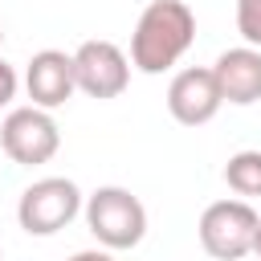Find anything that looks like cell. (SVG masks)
I'll list each match as a JSON object with an SVG mask.
<instances>
[{"label": "cell", "instance_id": "1", "mask_svg": "<svg viewBox=\"0 0 261 261\" xmlns=\"http://www.w3.org/2000/svg\"><path fill=\"white\" fill-rule=\"evenodd\" d=\"M196 41V12L184 0H151L130 33V65L139 73L171 69Z\"/></svg>", "mask_w": 261, "mask_h": 261}, {"label": "cell", "instance_id": "2", "mask_svg": "<svg viewBox=\"0 0 261 261\" xmlns=\"http://www.w3.org/2000/svg\"><path fill=\"white\" fill-rule=\"evenodd\" d=\"M86 212V228L94 232V241L102 249H135L143 237H147V208L135 192L118 188V184H106L98 192L86 196L82 204Z\"/></svg>", "mask_w": 261, "mask_h": 261}, {"label": "cell", "instance_id": "3", "mask_svg": "<svg viewBox=\"0 0 261 261\" xmlns=\"http://www.w3.org/2000/svg\"><path fill=\"white\" fill-rule=\"evenodd\" d=\"M86 196L73 179L65 175H45V179H33L20 200H16V220L29 237H53L61 232L77 212H82Z\"/></svg>", "mask_w": 261, "mask_h": 261}, {"label": "cell", "instance_id": "4", "mask_svg": "<svg viewBox=\"0 0 261 261\" xmlns=\"http://www.w3.org/2000/svg\"><path fill=\"white\" fill-rule=\"evenodd\" d=\"M261 216L253 212L249 200H216L204 208L200 216V245L208 257L216 261H241L253 253V237H257Z\"/></svg>", "mask_w": 261, "mask_h": 261}, {"label": "cell", "instance_id": "5", "mask_svg": "<svg viewBox=\"0 0 261 261\" xmlns=\"http://www.w3.org/2000/svg\"><path fill=\"white\" fill-rule=\"evenodd\" d=\"M0 147L12 163L20 167H37V163H49L61 147V130L53 122L49 110H37V106H16L4 114L0 122Z\"/></svg>", "mask_w": 261, "mask_h": 261}, {"label": "cell", "instance_id": "6", "mask_svg": "<svg viewBox=\"0 0 261 261\" xmlns=\"http://www.w3.org/2000/svg\"><path fill=\"white\" fill-rule=\"evenodd\" d=\"M73 82L82 94L98 102L118 98L130 82V61L114 41H82L73 53Z\"/></svg>", "mask_w": 261, "mask_h": 261}, {"label": "cell", "instance_id": "7", "mask_svg": "<svg viewBox=\"0 0 261 261\" xmlns=\"http://www.w3.org/2000/svg\"><path fill=\"white\" fill-rule=\"evenodd\" d=\"M220 106H224V98H220L208 65H188L167 86V110L179 126H204V122L216 118Z\"/></svg>", "mask_w": 261, "mask_h": 261}, {"label": "cell", "instance_id": "8", "mask_svg": "<svg viewBox=\"0 0 261 261\" xmlns=\"http://www.w3.org/2000/svg\"><path fill=\"white\" fill-rule=\"evenodd\" d=\"M24 90H29L37 110L65 106L73 98V90H77V82H73V53H61V49L33 53V61L24 69Z\"/></svg>", "mask_w": 261, "mask_h": 261}, {"label": "cell", "instance_id": "9", "mask_svg": "<svg viewBox=\"0 0 261 261\" xmlns=\"http://www.w3.org/2000/svg\"><path fill=\"white\" fill-rule=\"evenodd\" d=\"M212 77H216V90L224 102L232 106H253L261 98V49H249V45H237V49H224L216 57V65H208Z\"/></svg>", "mask_w": 261, "mask_h": 261}, {"label": "cell", "instance_id": "10", "mask_svg": "<svg viewBox=\"0 0 261 261\" xmlns=\"http://www.w3.org/2000/svg\"><path fill=\"white\" fill-rule=\"evenodd\" d=\"M224 184L237 196H261V151H237L224 163Z\"/></svg>", "mask_w": 261, "mask_h": 261}, {"label": "cell", "instance_id": "11", "mask_svg": "<svg viewBox=\"0 0 261 261\" xmlns=\"http://www.w3.org/2000/svg\"><path fill=\"white\" fill-rule=\"evenodd\" d=\"M237 33L249 49H261V0H237Z\"/></svg>", "mask_w": 261, "mask_h": 261}, {"label": "cell", "instance_id": "12", "mask_svg": "<svg viewBox=\"0 0 261 261\" xmlns=\"http://www.w3.org/2000/svg\"><path fill=\"white\" fill-rule=\"evenodd\" d=\"M16 90H20V77H16V69L0 57V110H4V106H12Z\"/></svg>", "mask_w": 261, "mask_h": 261}, {"label": "cell", "instance_id": "13", "mask_svg": "<svg viewBox=\"0 0 261 261\" xmlns=\"http://www.w3.org/2000/svg\"><path fill=\"white\" fill-rule=\"evenodd\" d=\"M69 261H114V257H110V249H77Z\"/></svg>", "mask_w": 261, "mask_h": 261}, {"label": "cell", "instance_id": "14", "mask_svg": "<svg viewBox=\"0 0 261 261\" xmlns=\"http://www.w3.org/2000/svg\"><path fill=\"white\" fill-rule=\"evenodd\" d=\"M253 257L261 261V224H257V237H253Z\"/></svg>", "mask_w": 261, "mask_h": 261}, {"label": "cell", "instance_id": "15", "mask_svg": "<svg viewBox=\"0 0 261 261\" xmlns=\"http://www.w3.org/2000/svg\"><path fill=\"white\" fill-rule=\"evenodd\" d=\"M0 45H4V29H0Z\"/></svg>", "mask_w": 261, "mask_h": 261}, {"label": "cell", "instance_id": "16", "mask_svg": "<svg viewBox=\"0 0 261 261\" xmlns=\"http://www.w3.org/2000/svg\"><path fill=\"white\" fill-rule=\"evenodd\" d=\"M0 261H4V253H0Z\"/></svg>", "mask_w": 261, "mask_h": 261}]
</instances>
